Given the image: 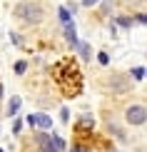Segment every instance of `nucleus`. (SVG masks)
Masks as SVG:
<instances>
[{"label": "nucleus", "mask_w": 147, "mask_h": 152, "mask_svg": "<svg viewBox=\"0 0 147 152\" xmlns=\"http://www.w3.org/2000/svg\"><path fill=\"white\" fill-rule=\"evenodd\" d=\"M35 142H37V147H40L42 152H57L53 147V140H50L48 132H35Z\"/></svg>", "instance_id": "4"}, {"label": "nucleus", "mask_w": 147, "mask_h": 152, "mask_svg": "<svg viewBox=\"0 0 147 152\" xmlns=\"http://www.w3.org/2000/svg\"><path fill=\"white\" fill-rule=\"evenodd\" d=\"M132 77H135V80H145V67L142 65L135 67V70H132Z\"/></svg>", "instance_id": "11"}, {"label": "nucleus", "mask_w": 147, "mask_h": 152, "mask_svg": "<svg viewBox=\"0 0 147 152\" xmlns=\"http://www.w3.org/2000/svg\"><path fill=\"white\" fill-rule=\"evenodd\" d=\"M115 23H117L120 28H132V20H130V18H117Z\"/></svg>", "instance_id": "13"}, {"label": "nucleus", "mask_w": 147, "mask_h": 152, "mask_svg": "<svg viewBox=\"0 0 147 152\" xmlns=\"http://www.w3.org/2000/svg\"><path fill=\"white\" fill-rule=\"evenodd\" d=\"M112 152H117V150H112Z\"/></svg>", "instance_id": "19"}, {"label": "nucleus", "mask_w": 147, "mask_h": 152, "mask_svg": "<svg viewBox=\"0 0 147 152\" xmlns=\"http://www.w3.org/2000/svg\"><path fill=\"white\" fill-rule=\"evenodd\" d=\"M97 60H100V65H107V62H110V58H107L105 53H100V55H97Z\"/></svg>", "instance_id": "16"}, {"label": "nucleus", "mask_w": 147, "mask_h": 152, "mask_svg": "<svg viewBox=\"0 0 147 152\" xmlns=\"http://www.w3.org/2000/svg\"><path fill=\"white\" fill-rule=\"evenodd\" d=\"M20 127H23V122H20V120H15V122H12V132L18 135V132H20Z\"/></svg>", "instance_id": "17"}, {"label": "nucleus", "mask_w": 147, "mask_h": 152, "mask_svg": "<svg viewBox=\"0 0 147 152\" xmlns=\"http://www.w3.org/2000/svg\"><path fill=\"white\" fill-rule=\"evenodd\" d=\"M57 12H60V20H62V25H65V23H70V12H67V8H60Z\"/></svg>", "instance_id": "14"}, {"label": "nucleus", "mask_w": 147, "mask_h": 152, "mask_svg": "<svg viewBox=\"0 0 147 152\" xmlns=\"http://www.w3.org/2000/svg\"><path fill=\"white\" fill-rule=\"evenodd\" d=\"M75 48L80 50V58H82V60H90V45H85V42H78Z\"/></svg>", "instance_id": "8"}, {"label": "nucleus", "mask_w": 147, "mask_h": 152, "mask_svg": "<svg viewBox=\"0 0 147 152\" xmlns=\"http://www.w3.org/2000/svg\"><path fill=\"white\" fill-rule=\"evenodd\" d=\"M110 85H112V90L117 95H125L127 90H130V82H127L125 77H120V75H115V77L110 80Z\"/></svg>", "instance_id": "5"}, {"label": "nucleus", "mask_w": 147, "mask_h": 152, "mask_svg": "<svg viewBox=\"0 0 147 152\" xmlns=\"http://www.w3.org/2000/svg\"><path fill=\"white\" fill-rule=\"evenodd\" d=\"M87 150H90V145H80V142H75L70 147V152H87Z\"/></svg>", "instance_id": "12"}, {"label": "nucleus", "mask_w": 147, "mask_h": 152, "mask_svg": "<svg viewBox=\"0 0 147 152\" xmlns=\"http://www.w3.org/2000/svg\"><path fill=\"white\" fill-rule=\"evenodd\" d=\"M0 152H3V150H0Z\"/></svg>", "instance_id": "20"}, {"label": "nucleus", "mask_w": 147, "mask_h": 152, "mask_svg": "<svg viewBox=\"0 0 147 152\" xmlns=\"http://www.w3.org/2000/svg\"><path fill=\"white\" fill-rule=\"evenodd\" d=\"M20 105H23V100L18 97V95H15V97H10V102H8V112H5V115H15V112L20 110Z\"/></svg>", "instance_id": "7"}, {"label": "nucleus", "mask_w": 147, "mask_h": 152, "mask_svg": "<svg viewBox=\"0 0 147 152\" xmlns=\"http://www.w3.org/2000/svg\"><path fill=\"white\" fill-rule=\"evenodd\" d=\"M50 140H53V147H55L57 152H62V150H65V142H62V137H57V135H50Z\"/></svg>", "instance_id": "9"}, {"label": "nucleus", "mask_w": 147, "mask_h": 152, "mask_svg": "<svg viewBox=\"0 0 147 152\" xmlns=\"http://www.w3.org/2000/svg\"><path fill=\"white\" fill-rule=\"evenodd\" d=\"M125 120L130 125H145L147 122V110H145V105H130L127 107V112H125Z\"/></svg>", "instance_id": "2"}, {"label": "nucleus", "mask_w": 147, "mask_h": 152, "mask_svg": "<svg viewBox=\"0 0 147 152\" xmlns=\"http://www.w3.org/2000/svg\"><path fill=\"white\" fill-rule=\"evenodd\" d=\"M100 0H82V5H85V8H92V5H97Z\"/></svg>", "instance_id": "18"}, {"label": "nucleus", "mask_w": 147, "mask_h": 152, "mask_svg": "<svg viewBox=\"0 0 147 152\" xmlns=\"http://www.w3.org/2000/svg\"><path fill=\"white\" fill-rule=\"evenodd\" d=\"M65 37H67V42L70 45H78V30H75V23L70 20V23H65Z\"/></svg>", "instance_id": "6"}, {"label": "nucleus", "mask_w": 147, "mask_h": 152, "mask_svg": "<svg viewBox=\"0 0 147 152\" xmlns=\"http://www.w3.org/2000/svg\"><path fill=\"white\" fill-rule=\"evenodd\" d=\"M12 70H15L18 75H23L25 70H28V62H25V60H20V62H15V67H12Z\"/></svg>", "instance_id": "10"}, {"label": "nucleus", "mask_w": 147, "mask_h": 152, "mask_svg": "<svg viewBox=\"0 0 147 152\" xmlns=\"http://www.w3.org/2000/svg\"><path fill=\"white\" fill-rule=\"evenodd\" d=\"M28 125L40 127V130H50V127H53V120H50L48 115H30L28 117Z\"/></svg>", "instance_id": "3"}, {"label": "nucleus", "mask_w": 147, "mask_h": 152, "mask_svg": "<svg viewBox=\"0 0 147 152\" xmlns=\"http://www.w3.org/2000/svg\"><path fill=\"white\" fill-rule=\"evenodd\" d=\"M10 40H12V42H15V45H23V37H20V35H18V33H10Z\"/></svg>", "instance_id": "15"}, {"label": "nucleus", "mask_w": 147, "mask_h": 152, "mask_svg": "<svg viewBox=\"0 0 147 152\" xmlns=\"http://www.w3.org/2000/svg\"><path fill=\"white\" fill-rule=\"evenodd\" d=\"M12 15L25 25H35V23H40L45 18V12H42V5H37V3H18L15 10H12Z\"/></svg>", "instance_id": "1"}]
</instances>
